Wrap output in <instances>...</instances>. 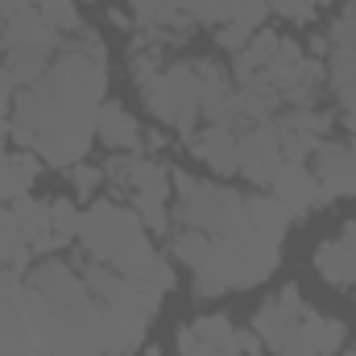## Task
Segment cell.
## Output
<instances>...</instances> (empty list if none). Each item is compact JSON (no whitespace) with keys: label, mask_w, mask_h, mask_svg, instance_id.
Returning <instances> with one entry per match:
<instances>
[{"label":"cell","mask_w":356,"mask_h":356,"mask_svg":"<svg viewBox=\"0 0 356 356\" xmlns=\"http://www.w3.org/2000/svg\"><path fill=\"white\" fill-rule=\"evenodd\" d=\"M83 46H67L38 83L17 91L13 141L42 154L50 166H75L95 137L104 108V50L91 29H79Z\"/></svg>","instance_id":"obj_1"},{"label":"cell","mask_w":356,"mask_h":356,"mask_svg":"<svg viewBox=\"0 0 356 356\" xmlns=\"http://www.w3.org/2000/svg\"><path fill=\"white\" fill-rule=\"evenodd\" d=\"M29 323H33V356H99L108 353L104 307L95 302L75 269L46 261L29 273L25 286Z\"/></svg>","instance_id":"obj_2"},{"label":"cell","mask_w":356,"mask_h":356,"mask_svg":"<svg viewBox=\"0 0 356 356\" xmlns=\"http://www.w3.org/2000/svg\"><path fill=\"white\" fill-rule=\"evenodd\" d=\"M79 241L91 253V261L108 266L112 273L137 282L141 290L149 294H166L175 286V273L170 266L149 249L145 241V224L137 211L129 207H116V203H95L91 211H83V224H79Z\"/></svg>","instance_id":"obj_3"},{"label":"cell","mask_w":356,"mask_h":356,"mask_svg":"<svg viewBox=\"0 0 356 356\" xmlns=\"http://www.w3.org/2000/svg\"><path fill=\"white\" fill-rule=\"evenodd\" d=\"M88 277V290L95 294V302L104 307V327H108V353L104 356H129L141 348L149 323H154V311H158V294L141 290L137 282L112 273L108 266L91 261L83 269Z\"/></svg>","instance_id":"obj_4"},{"label":"cell","mask_w":356,"mask_h":356,"mask_svg":"<svg viewBox=\"0 0 356 356\" xmlns=\"http://www.w3.org/2000/svg\"><path fill=\"white\" fill-rule=\"evenodd\" d=\"M4 25H0V50H4V71L17 88H29L46 75L50 67V54L58 50V33L42 21V13L29 4V8H17V13H0Z\"/></svg>","instance_id":"obj_5"},{"label":"cell","mask_w":356,"mask_h":356,"mask_svg":"<svg viewBox=\"0 0 356 356\" xmlns=\"http://www.w3.org/2000/svg\"><path fill=\"white\" fill-rule=\"evenodd\" d=\"M141 95L149 99V108L158 112V120H166L178 133H191L195 129V116H199V71L195 63H178L170 71L154 75Z\"/></svg>","instance_id":"obj_6"},{"label":"cell","mask_w":356,"mask_h":356,"mask_svg":"<svg viewBox=\"0 0 356 356\" xmlns=\"http://www.w3.org/2000/svg\"><path fill=\"white\" fill-rule=\"evenodd\" d=\"M108 175L112 182H120L124 191H133L137 199V216L145 228L162 232L166 228V191H170V178L158 162H145V158H112L108 162Z\"/></svg>","instance_id":"obj_7"},{"label":"cell","mask_w":356,"mask_h":356,"mask_svg":"<svg viewBox=\"0 0 356 356\" xmlns=\"http://www.w3.org/2000/svg\"><path fill=\"white\" fill-rule=\"evenodd\" d=\"M302 319H307V307H302L298 290L286 286L277 298H269L266 307L257 311V336H261L277 356H307Z\"/></svg>","instance_id":"obj_8"},{"label":"cell","mask_w":356,"mask_h":356,"mask_svg":"<svg viewBox=\"0 0 356 356\" xmlns=\"http://www.w3.org/2000/svg\"><path fill=\"white\" fill-rule=\"evenodd\" d=\"M0 356H33L29 298L17 273H0Z\"/></svg>","instance_id":"obj_9"},{"label":"cell","mask_w":356,"mask_h":356,"mask_svg":"<svg viewBox=\"0 0 356 356\" xmlns=\"http://www.w3.org/2000/svg\"><path fill=\"white\" fill-rule=\"evenodd\" d=\"M282 141H277V129L273 124H253L245 137H236V170H245L249 182L269 186L273 175L282 170Z\"/></svg>","instance_id":"obj_10"},{"label":"cell","mask_w":356,"mask_h":356,"mask_svg":"<svg viewBox=\"0 0 356 356\" xmlns=\"http://www.w3.org/2000/svg\"><path fill=\"white\" fill-rule=\"evenodd\" d=\"M178 353L182 356H236L241 353V332L224 315H203L191 327L178 332Z\"/></svg>","instance_id":"obj_11"},{"label":"cell","mask_w":356,"mask_h":356,"mask_svg":"<svg viewBox=\"0 0 356 356\" xmlns=\"http://www.w3.org/2000/svg\"><path fill=\"white\" fill-rule=\"evenodd\" d=\"M273 199L290 211V216H307L311 207H319V203H327V195H323V186H319V178L311 175L302 162H282V170L273 175Z\"/></svg>","instance_id":"obj_12"},{"label":"cell","mask_w":356,"mask_h":356,"mask_svg":"<svg viewBox=\"0 0 356 356\" xmlns=\"http://www.w3.org/2000/svg\"><path fill=\"white\" fill-rule=\"evenodd\" d=\"M315 178L323 186L327 199L348 195L356 199V145H340V141H319L315 149Z\"/></svg>","instance_id":"obj_13"},{"label":"cell","mask_w":356,"mask_h":356,"mask_svg":"<svg viewBox=\"0 0 356 356\" xmlns=\"http://www.w3.org/2000/svg\"><path fill=\"white\" fill-rule=\"evenodd\" d=\"M195 71H199V112L203 116H211L216 124H228L236 112H232V88H228V75H224V67H216L211 58L207 63H195Z\"/></svg>","instance_id":"obj_14"},{"label":"cell","mask_w":356,"mask_h":356,"mask_svg":"<svg viewBox=\"0 0 356 356\" xmlns=\"http://www.w3.org/2000/svg\"><path fill=\"white\" fill-rule=\"evenodd\" d=\"M315 266H319V273H323L332 286L356 282V224H348L336 241H327V245L315 253Z\"/></svg>","instance_id":"obj_15"},{"label":"cell","mask_w":356,"mask_h":356,"mask_svg":"<svg viewBox=\"0 0 356 356\" xmlns=\"http://www.w3.org/2000/svg\"><path fill=\"white\" fill-rule=\"evenodd\" d=\"M13 220H17V228H21L29 253H54V249H58V245H54V232H50V207H46V203L21 195V199H13Z\"/></svg>","instance_id":"obj_16"},{"label":"cell","mask_w":356,"mask_h":356,"mask_svg":"<svg viewBox=\"0 0 356 356\" xmlns=\"http://www.w3.org/2000/svg\"><path fill=\"white\" fill-rule=\"evenodd\" d=\"M191 149H195V158H203L220 175H232L236 170V137H232L228 124H211L207 133L191 137Z\"/></svg>","instance_id":"obj_17"},{"label":"cell","mask_w":356,"mask_h":356,"mask_svg":"<svg viewBox=\"0 0 356 356\" xmlns=\"http://www.w3.org/2000/svg\"><path fill=\"white\" fill-rule=\"evenodd\" d=\"M38 178V158L33 149H21V154H4L0 149V203H13L21 199Z\"/></svg>","instance_id":"obj_18"},{"label":"cell","mask_w":356,"mask_h":356,"mask_svg":"<svg viewBox=\"0 0 356 356\" xmlns=\"http://www.w3.org/2000/svg\"><path fill=\"white\" fill-rule=\"evenodd\" d=\"M95 133H99V141H104L108 149H124V154H133V149H137V141H141L137 120H133L120 104H104V108H99Z\"/></svg>","instance_id":"obj_19"},{"label":"cell","mask_w":356,"mask_h":356,"mask_svg":"<svg viewBox=\"0 0 356 356\" xmlns=\"http://www.w3.org/2000/svg\"><path fill=\"white\" fill-rule=\"evenodd\" d=\"M245 211H249V224H253L266 241H277V245H282V236H286V228H290V220H294L273 195H249V199H245Z\"/></svg>","instance_id":"obj_20"},{"label":"cell","mask_w":356,"mask_h":356,"mask_svg":"<svg viewBox=\"0 0 356 356\" xmlns=\"http://www.w3.org/2000/svg\"><path fill=\"white\" fill-rule=\"evenodd\" d=\"M266 0H207L199 21L203 25H228V21H241V25H261L266 21Z\"/></svg>","instance_id":"obj_21"},{"label":"cell","mask_w":356,"mask_h":356,"mask_svg":"<svg viewBox=\"0 0 356 356\" xmlns=\"http://www.w3.org/2000/svg\"><path fill=\"white\" fill-rule=\"evenodd\" d=\"M207 0H137V13L141 21L149 25H166V29H182V21H199Z\"/></svg>","instance_id":"obj_22"},{"label":"cell","mask_w":356,"mask_h":356,"mask_svg":"<svg viewBox=\"0 0 356 356\" xmlns=\"http://www.w3.org/2000/svg\"><path fill=\"white\" fill-rule=\"evenodd\" d=\"M29 245H25V236H21V228H17V220H13V207H0V266H8L13 273H21V269L29 266Z\"/></svg>","instance_id":"obj_23"},{"label":"cell","mask_w":356,"mask_h":356,"mask_svg":"<svg viewBox=\"0 0 356 356\" xmlns=\"http://www.w3.org/2000/svg\"><path fill=\"white\" fill-rule=\"evenodd\" d=\"M277 46H282L277 33H257V38L241 50V58H236V79H249V75L266 71L269 63H273V54H277Z\"/></svg>","instance_id":"obj_24"},{"label":"cell","mask_w":356,"mask_h":356,"mask_svg":"<svg viewBox=\"0 0 356 356\" xmlns=\"http://www.w3.org/2000/svg\"><path fill=\"white\" fill-rule=\"evenodd\" d=\"M79 224H83V216H79L75 203H67V199H54L50 203V232H54V245L58 249L79 236Z\"/></svg>","instance_id":"obj_25"},{"label":"cell","mask_w":356,"mask_h":356,"mask_svg":"<svg viewBox=\"0 0 356 356\" xmlns=\"http://www.w3.org/2000/svg\"><path fill=\"white\" fill-rule=\"evenodd\" d=\"M42 13V21L54 29V33H79V13H75V0H38L33 4Z\"/></svg>","instance_id":"obj_26"},{"label":"cell","mask_w":356,"mask_h":356,"mask_svg":"<svg viewBox=\"0 0 356 356\" xmlns=\"http://www.w3.org/2000/svg\"><path fill=\"white\" fill-rule=\"evenodd\" d=\"M253 42V25H241V21H228V25H220V33H216V46H224V50H241V46H249Z\"/></svg>","instance_id":"obj_27"},{"label":"cell","mask_w":356,"mask_h":356,"mask_svg":"<svg viewBox=\"0 0 356 356\" xmlns=\"http://www.w3.org/2000/svg\"><path fill=\"white\" fill-rule=\"evenodd\" d=\"M266 4H273L277 13H286V17H294V21H311L319 0H266Z\"/></svg>","instance_id":"obj_28"},{"label":"cell","mask_w":356,"mask_h":356,"mask_svg":"<svg viewBox=\"0 0 356 356\" xmlns=\"http://www.w3.org/2000/svg\"><path fill=\"white\" fill-rule=\"evenodd\" d=\"M71 182L79 186V195H91V191L99 186V170H91V166H75V170H71Z\"/></svg>","instance_id":"obj_29"},{"label":"cell","mask_w":356,"mask_h":356,"mask_svg":"<svg viewBox=\"0 0 356 356\" xmlns=\"http://www.w3.org/2000/svg\"><path fill=\"white\" fill-rule=\"evenodd\" d=\"M13 88H17V83L8 79V71H0V112H4L8 104H13Z\"/></svg>","instance_id":"obj_30"},{"label":"cell","mask_w":356,"mask_h":356,"mask_svg":"<svg viewBox=\"0 0 356 356\" xmlns=\"http://www.w3.org/2000/svg\"><path fill=\"white\" fill-rule=\"evenodd\" d=\"M348 356H356V348H353V353H348Z\"/></svg>","instance_id":"obj_31"},{"label":"cell","mask_w":356,"mask_h":356,"mask_svg":"<svg viewBox=\"0 0 356 356\" xmlns=\"http://www.w3.org/2000/svg\"><path fill=\"white\" fill-rule=\"evenodd\" d=\"M0 71H4V63H0Z\"/></svg>","instance_id":"obj_32"}]
</instances>
